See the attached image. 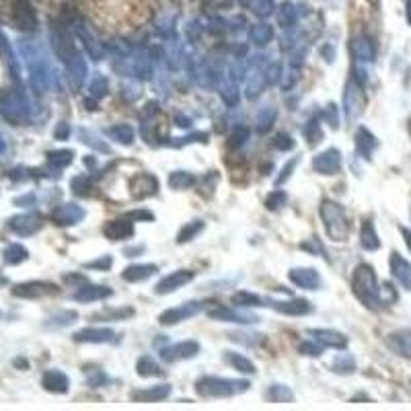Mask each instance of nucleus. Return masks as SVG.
Segmentation results:
<instances>
[{"label": "nucleus", "instance_id": "f257e3e1", "mask_svg": "<svg viewBox=\"0 0 411 411\" xmlns=\"http://www.w3.org/2000/svg\"><path fill=\"white\" fill-rule=\"evenodd\" d=\"M321 218L325 222V228H327V234L333 239V241H345L347 237V230H349V224L345 220V214H343V208L335 201H323L321 206Z\"/></svg>", "mask_w": 411, "mask_h": 411}, {"label": "nucleus", "instance_id": "f03ea898", "mask_svg": "<svg viewBox=\"0 0 411 411\" xmlns=\"http://www.w3.org/2000/svg\"><path fill=\"white\" fill-rule=\"evenodd\" d=\"M247 387H249V383H245V380L234 383V380L214 378V376L197 380V393L201 397H230V395L247 391Z\"/></svg>", "mask_w": 411, "mask_h": 411}, {"label": "nucleus", "instance_id": "7ed1b4c3", "mask_svg": "<svg viewBox=\"0 0 411 411\" xmlns=\"http://www.w3.org/2000/svg\"><path fill=\"white\" fill-rule=\"evenodd\" d=\"M351 288L356 292V296L366 302L368 306H374V298H376V280H374V274L368 266H358L356 272H354V278H351Z\"/></svg>", "mask_w": 411, "mask_h": 411}, {"label": "nucleus", "instance_id": "20e7f679", "mask_svg": "<svg viewBox=\"0 0 411 411\" xmlns=\"http://www.w3.org/2000/svg\"><path fill=\"white\" fill-rule=\"evenodd\" d=\"M199 311H201V302H187V304H181L177 308H169V311H165L159 317V321H161V325H175L179 321H185V319L193 317Z\"/></svg>", "mask_w": 411, "mask_h": 411}, {"label": "nucleus", "instance_id": "39448f33", "mask_svg": "<svg viewBox=\"0 0 411 411\" xmlns=\"http://www.w3.org/2000/svg\"><path fill=\"white\" fill-rule=\"evenodd\" d=\"M193 280V272L189 270H177L169 276H165L159 284H157V294H169V292H175L177 288H181L183 284L191 282Z\"/></svg>", "mask_w": 411, "mask_h": 411}, {"label": "nucleus", "instance_id": "423d86ee", "mask_svg": "<svg viewBox=\"0 0 411 411\" xmlns=\"http://www.w3.org/2000/svg\"><path fill=\"white\" fill-rule=\"evenodd\" d=\"M339 165H341V157H339V150L337 148H329L325 150L323 154L315 159L313 167L321 173V175H333L339 171Z\"/></svg>", "mask_w": 411, "mask_h": 411}, {"label": "nucleus", "instance_id": "0eeeda50", "mask_svg": "<svg viewBox=\"0 0 411 411\" xmlns=\"http://www.w3.org/2000/svg\"><path fill=\"white\" fill-rule=\"evenodd\" d=\"M199 345L195 341H181V343H175V345H169L161 351L165 362H177V360H183V358H193L197 354Z\"/></svg>", "mask_w": 411, "mask_h": 411}, {"label": "nucleus", "instance_id": "6e6552de", "mask_svg": "<svg viewBox=\"0 0 411 411\" xmlns=\"http://www.w3.org/2000/svg\"><path fill=\"white\" fill-rule=\"evenodd\" d=\"M157 179H154L152 175H148V173H140V175H136L134 179H132V193L138 197V199H142V197H148V195H154L157 193Z\"/></svg>", "mask_w": 411, "mask_h": 411}, {"label": "nucleus", "instance_id": "1a4fd4ad", "mask_svg": "<svg viewBox=\"0 0 411 411\" xmlns=\"http://www.w3.org/2000/svg\"><path fill=\"white\" fill-rule=\"evenodd\" d=\"M169 393H171L169 385H159V387H152V389L134 391L132 399L134 401H142V403H157V401H163L165 397H169Z\"/></svg>", "mask_w": 411, "mask_h": 411}, {"label": "nucleus", "instance_id": "9d476101", "mask_svg": "<svg viewBox=\"0 0 411 411\" xmlns=\"http://www.w3.org/2000/svg\"><path fill=\"white\" fill-rule=\"evenodd\" d=\"M103 232H105V237L109 241H120V239H126V237H132L134 228L130 222L126 220H111L107 222L105 226H103Z\"/></svg>", "mask_w": 411, "mask_h": 411}, {"label": "nucleus", "instance_id": "9b49d317", "mask_svg": "<svg viewBox=\"0 0 411 411\" xmlns=\"http://www.w3.org/2000/svg\"><path fill=\"white\" fill-rule=\"evenodd\" d=\"M15 23L21 29H35V11L27 3L15 5Z\"/></svg>", "mask_w": 411, "mask_h": 411}, {"label": "nucleus", "instance_id": "f8f14e48", "mask_svg": "<svg viewBox=\"0 0 411 411\" xmlns=\"http://www.w3.org/2000/svg\"><path fill=\"white\" fill-rule=\"evenodd\" d=\"M290 280L302 288H308V290H315L319 286V274L315 270H292Z\"/></svg>", "mask_w": 411, "mask_h": 411}, {"label": "nucleus", "instance_id": "ddd939ff", "mask_svg": "<svg viewBox=\"0 0 411 411\" xmlns=\"http://www.w3.org/2000/svg\"><path fill=\"white\" fill-rule=\"evenodd\" d=\"M115 333L111 329H84L74 335L76 341H93V343H103V341H113Z\"/></svg>", "mask_w": 411, "mask_h": 411}, {"label": "nucleus", "instance_id": "4468645a", "mask_svg": "<svg viewBox=\"0 0 411 411\" xmlns=\"http://www.w3.org/2000/svg\"><path fill=\"white\" fill-rule=\"evenodd\" d=\"M272 306L276 311L284 313V315H304L311 311V304L306 300H290V302H272Z\"/></svg>", "mask_w": 411, "mask_h": 411}, {"label": "nucleus", "instance_id": "2eb2a0df", "mask_svg": "<svg viewBox=\"0 0 411 411\" xmlns=\"http://www.w3.org/2000/svg\"><path fill=\"white\" fill-rule=\"evenodd\" d=\"M308 333L315 335L319 341H323V343H327V345H333V347H343V345L347 343V339H345L341 333H337V331H329V329H311Z\"/></svg>", "mask_w": 411, "mask_h": 411}, {"label": "nucleus", "instance_id": "dca6fc26", "mask_svg": "<svg viewBox=\"0 0 411 411\" xmlns=\"http://www.w3.org/2000/svg\"><path fill=\"white\" fill-rule=\"evenodd\" d=\"M272 37H274V31H272V27L266 25V23H257V25H253V27L249 29V39H251L255 45H266V43H270Z\"/></svg>", "mask_w": 411, "mask_h": 411}, {"label": "nucleus", "instance_id": "f3484780", "mask_svg": "<svg viewBox=\"0 0 411 411\" xmlns=\"http://www.w3.org/2000/svg\"><path fill=\"white\" fill-rule=\"evenodd\" d=\"M154 272H157V266H130V268H126V272L122 276L128 282H142V280L150 278Z\"/></svg>", "mask_w": 411, "mask_h": 411}, {"label": "nucleus", "instance_id": "a211bd4d", "mask_svg": "<svg viewBox=\"0 0 411 411\" xmlns=\"http://www.w3.org/2000/svg\"><path fill=\"white\" fill-rule=\"evenodd\" d=\"M208 315H210L212 319H218V321H230V323H251V321H253V319H247V317L234 313L232 308H228V306H218V308H214V311H210Z\"/></svg>", "mask_w": 411, "mask_h": 411}, {"label": "nucleus", "instance_id": "6ab92c4d", "mask_svg": "<svg viewBox=\"0 0 411 411\" xmlns=\"http://www.w3.org/2000/svg\"><path fill=\"white\" fill-rule=\"evenodd\" d=\"M136 370H138L140 376H163V374H165L163 368L152 360V356H142V358L138 360Z\"/></svg>", "mask_w": 411, "mask_h": 411}, {"label": "nucleus", "instance_id": "aec40b11", "mask_svg": "<svg viewBox=\"0 0 411 411\" xmlns=\"http://www.w3.org/2000/svg\"><path fill=\"white\" fill-rule=\"evenodd\" d=\"M226 362L230 366H234V370L243 372V374H253L255 372V364L251 362V360H247L245 356L241 354H232V351H226Z\"/></svg>", "mask_w": 411, "mask_h": 411}, {"label": "nucleus", "instance_id": "412c9836", "mask_svg": "<svg viewBox=\"0 0 411 411\" xmlns=\"http://www.w3.org/2000/svg\"><path fill=\"white\" fill-rule=\"evenodd\" d=\"M111 294V290L109 288H105V286H89V288H84L82 292H78L74 298L76 300H95V298H105V296H109Z\"/></svg>", "mask_w": 411, "mask_h": 411}, {"label": "nucleus", "instance_id": "4be33fe9", "mask_svg": "<svg viewBox=\"0 0 411 411\" xmlns=\"http://www.w3.org/2000/svg\"><path fill=\"white\" fill-rule=\"evenodd\" d=\"M195 183V177L191 173H183V171H175L171 173L169 177V185L173 189H185V187H191Z\"/></svg>", "mask_w": 411, "mask_h": 411}, {"label": "nucleus", "instance_id": "5701e85b", "mask_svg": "<svg viewBox=\"0 0 411 411\" xmlns=\"http://www.w3.org/2000/svg\"><path fill=\"white\" fill-rule=\"evenodd\" d=\"M232 304H237V306H261V300L251 292H237V294H232Z\"/></svg>", "mask_w": 411, "mask_h": 411}, {"label": "nucleus", "instance_id": "b1692460", "mask_svg": "<svg viewBox=\"0 0 411 411\" xmlns=\"http://www.w3.org/2000/svg\"><path fill=\"white\" fill-rule=\"evenodd\" d=\"M203 228V222L201 220H193V222H189L187 226H183L181 228V232H179V237H177V243H185V241H191L199 230Z\"/></svg>", "mask_w": 411, "mask_h": 411}, {"label": "nucleus", "instance_id": "393cba45", "mask_svg": "<svg viewBox=\"0 0 411 411\" xmlns=\"http://www.w3.org/2000/svg\"><path fill=\"white\" fill-rule=\"evenodd\" d=\"M362 245L366 249H376L378 247V241H376V234H374V228L370 222H364L362 226Z\"/></svg>", "mask_w": 411, "mask_h": 411}, {"label": "nucleus", "instance_id": "a878e982", "mask_svg": "<svg viewBox=\"0 0 411 411\" xmlns=\"http://www.w3.org/2000/svg\"><path fill=\"white\" fill-rule=\"evenodd\" d=\"M266 84H268V80H266V76H253L251 78V82H249V91H247V95L251 97V99H255V97H259L261 93H263V89H266Z\"/></svg>", "mask_w": 411, "mask_h": 411}, {"label": "nucleus", "instance_id": "bb28decb", "mask_svg": "<svg viewBox=\"0 0 411 411\" xmlns=\"http://www.w3.org/2000/svg\"><path fill=\"white\" fill-rule=\"evenodd\" d=\"M109 134H111V136H115V138H120L124 144H130V142L134 140V130H132L130 126H124V124H122V126L111 128V130H109Z\"/></svg>", "mask_w": 411, "mask_h": 411}, {"label": "nucleus", "instance_id": "cd10ccee", "mask_svg": "<svg viewBox=\"0 0 411 411\" xmlns=\"http://www.w3.org/2000/svg\"><path fill=\"white\" fill-rule=\"evenodd\" d=\"M268 397H270L272 401H276V403H282V401H292V393H290L288 389L280 387V385H274V387L268 391Z\"/></svg>", "mask_w": 411, "mask_h": 411}, {"label": "nucleus", "instance_id": "c85d7f7f", "mask_svg": "<svg viewBox=\"0 0 411 411\" xmlns=\"http://www.w3.org/2000/svg\"><path fill=\"white\" fill-rule=\"evenodd\" d=\"M220 95H222V99L228 103V105H234L237 103V84L232 82V80H228V84H222L220 86Z\"/></svg>", "mask_w": 411, "mask_h": 411}, {"label": "nucleus", "instance_id": "c756f323", "mask_svg": "<svg viewBox=\"0 0 411 411\" xmlns=\"http://www.w3.org/2000/svg\"><path fill=\"white\" fill-rule=\"evenodd\" d=\"M280 23H282V27H292L296 23V11L290 5L282 7V11H280Z\"/></svg>", "mask_w": 411, "mask_h": 411}, {"label": "nucleus", "instance_id": "7c9ffc66", "mask_svg": "<svg viewBox=\"0 0 411 411\" xmlns=\"http://www.w3.org/2000/svg\"><path fill=\"white\" fill-rule=\"evenodd\" d=\"M284 201H286V193H284V191H274V193L268 195L266 206H268L270 210H278L280 206H284Z\"/></svg>", "mask_w": 411, "mask_h": 411}, {"label": "nucleus", "instance_id": "2f4dec72", "mask_svg": "<svg viewBox=\"0 0 411 411\" xmlns=\"http://www.w3.org/2000/svg\"><path fill=\"white\" fill-rule=\"evenodd\" d=\"M274 13V3L272 0H259V3L255 5V15L257 17H270Z\"/></svg>", "mask_w": 411, "mask_h": 411}, {"label": "nucleus", "instance_id": "473e14b6", "mask_svg": "<svg viewBox=\"0 0 411 411\" xmlns=\"http://www.w3.org/2000/svg\"><path fill=\"white\" fill-rule=\"evenodd\" d=\"M247 134H249V130L245 128V126H237L234 128V132H232V136H230V146H241L243 142H245V138H247Z\"/></svg>", "mask_w": 411, "mask_h": 411}, {"label": "nucleus", "instance_id": "72a5a7b5", "mask_svg": "<svg viewBox=\"0 0 411 411\" xmlns=\"http://www.w3.org/2000/svg\"><path fill=\"white\" fill-rule=\"evenodd\" d=\"M274 146L278 150H290V148H294V140L288 134H278L276 140H274Z\"/></svg>", "mask_w": 411, "mask_h": 411}, {"label": "nucleus", "instance_id": "f704fd0d", "mask_svg": "<svg viewBox=\"0 0 411 411\" xmlns=\"http://www.w3.org/2000/svg\"><path fill=\"white\" fill-rule=\"evenodd\" d=\"M268 115V111H263L259 118H257V124H259V126H257V130H259V132H266V130H270V126H272V122L276 120V111L270 115V118H266Z\"/></svg>", "mask_w": 411, "mask_h": 411}, {"label": "nucleus", "instance_id": "c9c22d12", "mask_svg": "<svg viewBox=\"0 0 411 411\" xmlns=\"http://www.w3.org/2000/svg\"><path fill=\"white\" fill-rule=\"evenodd\" d=\"M298 349H300V354H306V356H319V354H321V347H319L317 343H308V341H306V343H300Z\"/></svg>", "mask_w": 411, "mask_h": 411}, {"label": "nucleus", "instance_id": "e433bc0d", "mask_svg": "<svg viewBox=\"0 0 411 411\" xmlns=\"http://www.w3.org/2000/svg\"><path fill=\"white\" fill-rule=\"evenodd\" d=\"M93 93H95L97 97H101V95L107 93V80L103 78V76H99V78H97V84H93Z\"/></svg>", "mask_w": 411, "mask_h": 411}, {"label": "nucleus", "instance_id": "4c0bfd02", "mask_svg": "<svg viewBox=\"0 0 411 411\" xmlns=\"http://www.w3.org/2000/svg\"><path fill=\"white\" fill-rule=\"evenodd\" d=\"M278 76H280V64H272L270 70H268V74H266V80H268L270 84H274V82L278 80Z\"/></svg>", "mask_w": 411, "mask_h": 411}, {"label": "nucleus", "instance_id": "58836bf2", "mask_svg": "<svg viewBox=\"0 0 411 411\" xmlns=\"http://www.w3.org/2000/svg\"><path fill=\"white\" fill-rule=\"evenodd\" d=\"M89 268H111V257H105V259H99L95 263H91Z\"/></svg>", "mask_w": 411, "mask_h": 411}, {"label": "nucleus", "instance_id": "ea45409f", "mask_svg": "<svg viewBox=\"0 0 411 411\" xmlns=\"http://www.w3.org/2000/svg\"><path fill=\"white\" fill-rule=\"evenodd\" d=\"M130 218H134V220H138V218H144V220H152L154 216H152L150 212H142V210H140V212H132V214H130Z\"/></svg>", "mask_w": 411, "mask_h": 411}, {"label": "nucleus", "instance_id": "a19ab883", "mask_svg": "<svg viewBox=\"0 0 411 411\" xmlns=\"http://www.w3.org/2000/svg\"><path fill=\"white\" fill-rule=\"evenodd\" d=\"M294 165H296V161H290V163H288V167H286V169H282V175H280V179H278V183H282V181H284V179H288V175H290V169H292V167H294Z\"/></svg>", "mask_w": 411, "mask_h": 411}, {"label": "nucleus", "instance_id": "79ce46f5", "mask_svg": "<svg viewBox=\"0 0 411 411\" xmlns=\"http://www.w3.org/2000/svg\"><path fill=\"white\" fill-rule=\"evenodd\" d=\"M407 19L411 23V0H407Z\"/></svg>", "mask_w": 411, "mask_h": 411}, {"label": "nucleus", "instance_id": "37998d69", "mask_svg": "<svg viewBox=\"0 0 411 411\" xmlns=\"http://www.w3.org/2000/svg\"><path fill=\"white\" fill-rule=\"evenodd\" d=\"M251 3H253V0H239V5H241V7H249Z\"/></svg>", "mask_w": 411, "mask_h": 411}]
</instances>
